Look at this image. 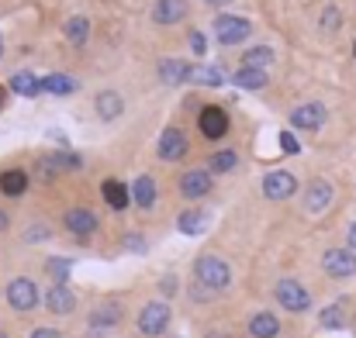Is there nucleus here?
<instances>
[{
	"label": "nucleus",
	"mask_w": 356,
	"mask_h": 338,
	"mask_svg": "<svg viewBox=\"0 0 356 338\" xmlns=\"http://www.w3.org/2000/svg\"><path fill=\"white\" fill-rule=\"evenodd\" d=\"M215 35L222 45H236V42H245L252 35V24L245 17H236V14H222L215 17Z\"/></svg>",
	"instance_id": "nucleus-5"
},
{
	"label": "nucleus",
	"mask_w": 356,
	"mask_h": 338,
	"mask_svg": "<svg viewBox=\"0 0 356 338\" xmlns=\"http://www.w3.org/2000/svg\"><path fill=\"white\" fill-rule=\"evenodd\" d=\"M322 269L336 280H350L356 276V252L353 248H329L322 255Z\"/></svg>",
	"instance_id": "nucleus-6"
},
{
	"label": "nucleus",
	"mask_w": 356,
	"mask_h": 338,
	"mask_svg": "<svg viewBox=\"0 0 356 338\" xmlns=\"http://www.w3.org/2000/svg\"><path fill=\"white\" fill-rule=\"evenodd\" d=\"M208 225V214H201V211H187V214H180V231L184 235H201Z\"/></svg>",
	"instance_id": "nucleus-30"
},
{
	"label": "nucleus",
	"mask_w": 356,
	"mask_h": 338,
	"mask_svg": "<svg viewBox=\"0 0 356 338\" xmlns=\"http://www.w3.org/2000/svg\"><path fill=\"white\" fill-rule=\"evenodd\" d=\"M0 231H7V214L0 211Z\"/></svg>",
	"instance_id": "nucleus-41"
},
{
	"label": "nucleus",
	"mask_w": 356,
	"mask_h": 338,
	"mask_svg": "<svg viewBox=\"0 0 356 338\" xmlns=\"http://www.w3.org/2000/svg\"><path fill=\"white\" fill-rule=\"evenodd\" d=\"M166 328H170V304H163V301L145 304L142 314H138V332L145 338H156V335H163Z\"/></svg>",
	"instance_id": "nucleus-2"
},
{
	"label": "nucleus",
	"mask_w": 356,
	"mask_h": 338,
	"mask_svg": "<svg viewBox=\"0 0 356 338\" xmlns=\"http://www.w3.org/2000/svg\"><path fill=\"white\" fill-rule=\"evenodd\" d=\"M191 80H194L197 87H222V83H225V76L218 73V66H194Z\"/></svg>",
	"instance_id": "nucleus-28"
},
{
	"label": "nucleus",
	"mask_w": 356,
	"mask_h": 338,
	"mask_svg": "<svg viewBox=\"0 0 356 338\" xmlns=\"http://www.w3.org/2000/svg\"><path fill=\"white\" fill-rule=\"evenodd\" d=\"M294 190H298V180H294L287 169L266 173V180H263V194H266L270 201H287Z\"/></svg>",
	"instance_id": "nucleus-7"
},
{
	"label": "nucleus",
	"mask_w": 356,
	"mask_h": 338,
	"mask_svg": "<svg viewBox=\"0 0 356 338\" xmlns=\"http://www.w3.org/2000/svg\"><path fill=\"white\" fill-rule=\"evenodd\" d=\"M346 238H350V248H353V252H356V221H353V225H350V235H346Z\"/></svg>",
	"instance_id": "nucleus-40"
},
{
	"label": "nucleus",
	"mask_w": 356,
	"mask_h": 338,
	"mask_svg": "<svg viewBox=\"0 0 356 338\" xmlns=\"http://www.w3.org/2000/svg\"><path fill=\"white\" fill-rule=\"evenodd\" d=\"M24 238H28V242H42V238H49V228H28Z\"/></svg>",
	"instance_id": "nucleus-37"
},
{
	"label": "nucleus",
	"mask_w": 356,
	"mask_h": 338,
	"mask_svg": "<svg viewBox=\"0 0 356 338\" xmlns=\"http://www.w3.org/2000/svg\"><path fill=\"white\" fill-rule=\"evenodd\" d=\"M121 111H124L121 94H115V90H101V94H97V114H101L104 121H115Z\"/></svg>",
	"instance_id": "nucleus-21"
},
{
	"label": "nucleus",
	"mask_w": 356,
	"mask_h": 338,
	"mask_svg": "<svg viewBox=\"0 0 356 338\" xmlns=\"http://www.w3.org/2000/svg\"><path fill=\"white\" fill-rule=\"evenodd\" d=\"M7 304L14 307V311H35L38 307V287H35V280H28V276H17V280H10V287H7Z\"/></svg>",
	"instance_id": "nucleus-3"
},
{
	"label": "nucleus",
	"mask_w": 356,
	"mask_h": 338,
	"mask_svg": "<svg viewBox=\"0 0 356 338\" xmlns=\"http://www.w3.org/2000/svg\"><path fill=\"white\" fill-rule=\"evenodd\" d=\"M249 335L252 338H277L280 335V321L270 314V311H259L249 318Z\"/></svg>",
	"instance_id": "nucleus-17"
},
{
	"label": "nucleus",
	"mask_w": 356,
	"mask_h": 338,
	"mask_svg": "<svg viewBox=\"0 0 356 338\" xmlns=\"http://www.w3.org/2000/svg\"><path fill=\"white\" fill-rule=\"evenodd\" d=\"M42 90H45V94H56V97H66V94L76 90V83H73L70 76H63V73H52V76L42 80Z\"/></svg>",
	"instance_id": "nucleus-25"
},
{
	"label": "nucleus",
	"mask_w": 356,
	"mask_h": 338,
	"mask_svg": "<svg viewBox=\"0 0 356 338\" xmlns=\"http://www.w3.org/2000/svg\"><path fill=\"white\" fill-rule=\"evenodd\" d=\"M59 169H63L59 155H45V159L35 162V180L38 183H52V180H59Z\"/></svg>",
	"instance_id": "nucleus-24"
},
{
	"label": "nucleus",
	"mask_w": 356,
	"mask_h": 338,
	"mask_svg": "<svg viewBox=\"0 0 356 338\" xmlns=\"http://www.w3.org/2000/svg\"><path fill=\"white\" fill-rule=\"evenodd\" d=\"M121 321V307L118 304H101L97 311H94V318H90V325L94 328H111V325H118Z\"/></svg>",
	"instance_id": "nucleus-26"
},
{
	"label": "nucleus",
	"mask_w": 356,
	"mask_h": 338,
	"mask_svg": "<svg viewBox=\"0 0 356 338\" xmlns=\"http://www.w3.org/2000/svg\"><path fill=\"white\" fill-rule=\"evenodd\" d=\"M45 307H49L52 314H70V311L76 307V297H73V290H70L66 283H56V287L45 294Z\"/></svg>",
	"instance_id": "nucleus-14"
},
{
	"label": "nucleus",
	"mask_w": 356,
	"mask_h": 338,
	"mask_svg": "<svg viewBox=\"0 0 356 338\" xmlns=\"http://www.w3.org/2000/svg\"><path fill=\"white\" fill-rule=\"evenodd\" d=\"M280 149H284L287 155H298V152H301V145H298V138H294L291 131H280Z\"/></svg>",
	"instance_id": "nucleus-34"
},
{
	"label": "nucleus",
	"mask_w": 356,
	"mask_h": 338,
	"mask_svg": "<svg viewBox=\"0 0 356 338\" xmlns=\"http://www.w3.org/2000/svg\"><path fill=\"white\" fill-rule=\"evenodd\" d=\"M208 3H215V7H225V3H229V0H208Z\"/></svg>",
	"instance_id": "nucleus-42"
},
{
	"label": "nucleus",
	"mask_w": 356,
	"mask_h": 338,
	"mask_svg": "<svg viewBox=\"0 0 356 338\" xmlns=\"http://www.w3.org/2000/svg\"><path fill=\"white\" fill-rule=\"evenodd\" d=\"M187 155V138H184V131L180 128H166L163 135H159V159L163 162H177V159H184Z\"/></svg>",
	"instance_id": "nucleus-8"
},
{
	"label": "nucleus",
	"mask_w": 356,
	"mask_h": 338,
	"mask_svg": "<svg viewBox=\"0 0 356 338\" xmlns=\"http://www.w3.org/2000/svg\"><path fill=\"white\" fill-rule=\"evenodd\" d=\"M187 17V3L184 0H159L152 7V21L156 24H180Z\"/></svg>",
	"instance_id": "nucleus-15"
},
{
	"label": "nucleus",
	"mask_w": 356,
	"mask_h": 338,
	"mask_svg": "<svg viewBox=\"0 0 356 338\" xmlns=\"http://www.w3.org/2000/svg\"><path fill=\"white\" fill-rule=\"evenodd\" d=\"M353 56H356V45H353Z\"/></svg>",
	"instance_id": "nucleus-45"
},
{
	"label": "nucleus",
	"mask_w": 356,
	"mask_h": 338,
	"mask_svg": "<svg viewBox=\"0 0 356 338\" xmlns=\"http://www.w3.org/2000/svg\"><path fill=\"white\" fill-rule=\"evenodd\" d=\"M329 204H332V183H329V180H315V183L308 187V194H305V208H308L312 214H322Z\"/></svg>",
	"instance_id": "nucleus-13"
},
{
	"label": "nucleus",
	"mask_w": 356,
	"mask_h": 338,
	"mask_svg": "<svg viewBox=\"0 0 356 338\" xmlns=\"http://www.w3.org/2000/svg\"><path fill=\"white\" fill-rule=\"evenodd\" d=\"M0 52H3V42H0Z\"/></svg>",
	"instance_id": "nucleus-44"
},
{
	"label": "nucleus",
	"mask_w": 356,
	"mask_h": 338,
	"mask_svg": "<svg viewBox=\"0 0 356 338\" xmlns=\"http://www.w3.org/2000/svg\"><path fill=\"white\" fill-rule=\"evenodd\" d=\"M101 194H104V201H108V208H115V211H124L128 208V201H131V194H128V187L118 183V180H104V187H101Z\"/></svg>",
	"instance_id": "nucleus-19"
},
{
	"label": "nucleus",
	"mask_w": 356,
	"mask_h": 338,
	"mask_svg": "<svg viewBox=\"0 0 356 338\" xmlns=\"http://www.w3.org/2000/svg\"><path fill=\"white\" fill-rule=\"evenodd\" d=\"M49 273L56 276V283H63L66 273H70V262H66V259H52V262H49Z\"/></svg>",
	"instance_id": "nucleus-35"
},
{
	"label": "nucleus",
	"mask_w": 356,
	"mask_h": 338,
	"mask_svg": "<svg viewBox=\"0 0 356 338\" xmlns=\"http://www.w3.org/2000/svg\"><path fill=\"white\" fill-rule=\"evenodd\" d=\"M318 24H322V31H339V24H343V14H339V7H325Z\"/></svg>",
	"instance_id": "nucleus-33"
},
{
	"label": "nucleus",
	"mask_w": 356,
	"mask_h": 338,
	"mask_svg": "<svg viewBox=\"0 0 356 338\" xmlns=\"http://www.w3.org/2000/svg\"><path fill=\"white\" fill-rule=\"evenodd\" d=\"M10 90L21 97H38L42 94V80H35L31 73H14L10 76Z\"/></svg>",
	"instance_id": "nucleus-23"
},
{
	"label": "nucleus",
	"mask_w": 356,
	"mask_h": 338,
	"mask_svg": "<svg viewBox=\"0 0 356 338\" xmlns=\"http://www.w3.org/2000/svg\"><path fill=\"white\" fill-rule=\"evenodd\" d=\"M194 283L211 290V294H218V290H225L232 283V269H229V262L222 255H201L194 262Z\"/></svg>",
	"instance_id": "nucleus-1"
},
{
	"label": "nucleus",
	"mask_w": 356,
	"mask_h": 338,
	"mask_svg": "<svg viewBox=\"0 0 356 338\" xmlns=\"http://www.w3.org/2000/svg\"><path fill=\"white\" fill-rule=\"evenodd\" d=\"M63 225L70 228L76 238H87V235H94V231H97V214H94V211H87V208H70V211H66V218H63Z\"/></svg>",
	"instance_id": "nucleus-10"
},
{
	"label": "nucleus",
	"mask_w": 356,
	"mask_h": 338,
	"mask_svg": "<svg viewBox=\"0 0 356 338\" xmlns=\"http://www.w3.org/2000/svg\"><path fill=\"white\" fill-rule=\"evenodd\" d=\"M28 183H31V180H28L24 169H7V173L0 176V190H3L7 197H21V194L28 190Z\"/></svg>",
	"instance_id": "nucleus-20"
},
{
	"label": "nucleus",
	"mask_w": 356,
	"mask_h": 338,
	"mask_svg": "<svg viewBox=\"0 0 356 338\" xmlns=\"http://www.w3.org/2000/svg\"><path fill=\"white\" fill-rule=\"evenodd\" d=\"M0 104H3V90H0Z\"/></svg>",
	"instance_id": "nucleus-43"
},
{
	"label": "nucleus",
	"mask_w": 356,
	"mask_h": 338,
	"mask_svg": "<svg viewBox=\"0 0 356 338\" xmlns=\"http://www.w3.org/2000/svg\"><path fill=\"white\" fill-rule=\"evenodd\" d=\"M197 124H201V131H204L208 138H225V131H229V114L211 104V108H204V111H201Z\"/></svg>",
	"instance_id": "nucleus-11"
},
{
	"label": "nucleus",
	"mask_w": 356,
	"mask_h": 338,
	"mask_svg": "<svg viewBox=\"0 0 356 338\" xmlns=\"http://www.w3.org/2000/svg\"><path fill=\"white\" fill-rule=\"evenodd\" d=\"M191 73H194V66H187L184 59H163V62H159V80L170 83V87L191 80Z\"/></svg>",
	"instance_id": "nucleus-16"
},
{
	"label": "nucleus",
	"mask_w": 356,
	"mask_h": 338,
	"mask_svg": "<svg viewBox=\"0 0 356 338\" xmlns=\"http://www.w3.org/2000/svg\"><path fill=\"white\" fill-rule=\"evenodd\" d=\"M273 294H277L280 307H287V311H294V314H301V311L312 307V294H308L298 280H280Z\"/></svg>",
	"instance_id": "nucleus-4"
},
{
	"label": "nucleus",
	"mask_w": 356,
	"mask_h": 338,
	"mask_svg": "<svg viewBox=\"0 0 356 338\" xmlns=\"http://www.w3.org/2000/svg\"><path fill=\"white\" fill-rule=\"evenodd\" d=\"M236 83L245 87V90H263V87H266V73H263V69H245V66H242L236 73Z\"/></svg>",
	"instance_id": "nucleus-29"
},
{
	"label": "nucleus",
	"mask_w": 356,
	"mask_h": 338,
	"mask_svg": "<svg viewBox=\"0 0 356 338\" xmlns=\"http://www.w3.org/2000/svg\"><path fill=\"white\" fill-rule=\"evenodd\" d=\"M318 321H322V328H343V325H346V318H343V307H339V304L325 307Z\"/></svg>",
	"instance_id": "nucleus-32"
},
{
	"label": "nucleus",
	"mask_w": 356,
	"mask_h": 338,
	"mask_svg": "<svg viewBox=\"0 0 356 338\" xmlns=\"http://www.w3.org/2000/svg\"><path fill=\"white\" fill-rule=\"evenodd\" d=\"M236 162H238L236 149H222V152H215V155H211V169H215V173H232V169H236Z\"/></svg>",
	"instance_id": "nucleus-31"
},
{
	"label": "nucleus",
	"mask_w": 356,
	"mask_h": 338,
	"mask_svg": "<svg viewBox=\"0 0 356 338\" xmlns=\"http://www.w3.org/2000/svg\"><path fill=\"white\" fill-rule=\"evenodd\" d=\"M159 290L173 297V294H177V276H163V280H159Z\"/></svg>",
	"instance_id": "nucleus-38"
},
{
	"label": "nucleus",
	"mask_w": 356,
	"mask_h": 338,
	"mask_svg": "<svg viewBox=\"0 0 356 338\" xmlns=\"http://www.w3.org/2000/svg\"><path fill=\"white\" fill-rule=\"evenodd\" d=\"M28 338H63V335H59L56 328H38V332H31Z\"/></svg>",
	"instance_id": "nucleus-39"
},
{
	"label": "nucleus",
	"mask_w": 356,
	"mask_h": 338,
	"mask_svg": "<svg viewBox=\"0 0 356 338\" xmlns=\"http://www.w3.org/2000/svg\"><path fill=\"white\" fill-rule=\"evenodd\" d=\"M131 201H135L142 211H149V208L156 204V183H152V176H138V180L131 183Z\"/></svg>",
	"instance_id": "nucleus-18"
},
{
	"label": "nucleus",
	"mask_w": 356,
	"mask_h": 338,
	"mask_svg": "<svg viewBox=\"0 0 356 338\" xmlns=\"http://www.w3.org/2000/svg\"><path fill=\"white\" fill-rule=\"evenodd\" d=\"M270 62H273V49H266V45H252V49L242 52V66L245 69H266Z\"/></svg>",
	"instance_id": "nucleus-22"
},
{
	"label": "nucleus",
	"mask_w": 356,
	"mask_h": 338,
	"mask_svg": "<svg viewBox=\"0 0 356 338\" xmlns=\"http://www.w3.org/2000/svg\"><path fill=\"white\" fill-rule=\"evenodd\" d=\"M291 124L301 131H318L325 124V108L322 104H301L298 111L291 114Z\"/></svg>",
	"instance_id": "nucleus-12"
},
{
	"label": "nucleus",
	"mask_w": 356,
	"mask_h": 338,
	"mask_svg": "<svg viewBox=\"0 0 356 338\" xmlns=\"http://www.w3.org/2000/svg\"><path fill=\"white\" fill-rule=\"evenodd\" d=\"M87 35H90V21H87L83 14H76V17H70V21H66V38H70L73 45H83V42H87Z\"/></svg>",
	"instance_id": "nucleus-27"
},
{
	"label": "nucleus",
	"mask_w": 356,
	"mask_h": 338,
	"mask_svg": "<svg viewBox=\"0 0 356 338\" xmlns=\"http://www.w3.org/2000/svg\"><path fill=\"white\" fill-rule=\"evenodd\" d=\"M187 42H191V49H194L197 56H204V52H208V42H204V35H201V31H191V38H187Z\"/></svg>",
	"instance_id": "nucleus-36"
},
{
	"label": "nucleus",
	"mask_w": 356,
	"mask_h": 338,
	"mask_svg": "<svg viewBox=\"0 0 356 338\" xmlns=\"http://www.w3.org/2000/svg\"><path fill=\"white\" fill-rule=\"evenodd\" d=\"M211 190V173L208 169H187L184 176H180V194L187 197V201H197V197H204Z\"/></svg>",
	"instance_id": "nucleus-9"
}]
</instances>
